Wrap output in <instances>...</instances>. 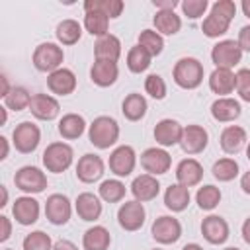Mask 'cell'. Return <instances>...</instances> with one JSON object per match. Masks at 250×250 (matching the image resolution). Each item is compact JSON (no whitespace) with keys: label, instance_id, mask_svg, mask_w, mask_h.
Wrapping results in <instances>:
<instances>
[{"label":"cell","instance_id":"1","mask_svg":"<svg viewBox=\"0 0 250 250\" xmlns=\"http://www.w3.org/2000/svg\"><path fill=\"white\" fill-rule=\"evenodd\" d=\"M234 16H236V4L232 0H217L211 6L209 16H205V20L201 23V31L207 37L217 39L229 31V25Z\"/></svg>","mask_w":250,"mask_h":250},{"label":"cell","instance_id":"2","mask_svg":"<svg viewBox=\"0 0 250 250\" xmlns=\"http://www.w3.org/2000/svg\"><path fill=\"white\" fill-rule=\"evenodd\" d=\"M88 139L96 148H109L119 139V123L109 115H100L88 129Z\"/></svg>","mask_w":250,"mask_h":250},{"label":"cell","instance_id":"3","mask_svg":"<svg viewBox=\"0 0 250 250\" xmlns=\"http://www.w3.org/2000/svg\"><path fill=\"white\" fill-rule=\"evenodd\" d=\"M174 82L184 90H193L203 82V64L193 57H182L172 70Z\"/></svg>","mask_w":250,"mask_h":250},{"label":"cell","instance_id":"4","mask_svg":"<svg viewBox=\"0 0 250 250\" xmlns=\"http://www.w3.org/2000/svg\"><path fill=\"white\" fill-rule=\"evenodd\" d=\"M74 160V150L70 145L59 141V143H51L47 145V148L43 150V166L53 172V174H61L64 172Z\"/></svg>","mask_w":250,"mask_h":250},{"label":"cell","instance_id":"5","mask_svg":"<svg viewBox=\"0 0 250 250\" xmlns=\"http://www.w3.org/2000/svg\"><path fill=\"white\" fill-rule=\"evenodd\" d=\"M64 61V53L62 47H59L57 43H41L35 47L33 51V66L41 72H55L57 68L62 66Z\"/></svg>","mask_w":250,"mask_h":250},{"label":"cell","instance_id":"6","mask_svg":"<svg viewBox=\"0 0 250 250\" xmlns=\"http://www.w3.org/2000/svg\"><path fill=\"white\" fill-rule=\"evenodd\" d=\"M242 59V49L234 39H223L213 45L211 49V61L217 68H229L232 70Z\"/></svg>","mask_w":250,"mask_h":250},{"label":"cell","instance_id":"7","mask_svg":"<svg viewBox=\"0 0 250 250\" xmlns=\"http://www.w3.org/2000/svg\"><path fill=\"white\" fill-rule=\"evenodd\" d=\"M39 141H41V131L31 121H21L20 125H16V129L12 133V143H14L16 150L21 154L33 152L39 146Z\"/></svg>","mask_w":250,"mask_h":250},{"label":"cell","instance_id":"8","mask_svg":"<svg viewBox=\"0 0 250 250\" xmlns=\"http://www.w3.org/2000/svg\"><path fill=\"white\" fill-rule=\"evenodd\" d=\"M14 184L23 193H41L47 188V176L37 166H21L14 176Z\"/></svg>","mask_w":250,"mask_h":250},{"label":"cell","instance_id":"9","mask_svg":"<svg viewBox=\"0 0 250 250\" xmlns=\"http://www.w3.org/2000/svg\"><path fill=\"white\" fill-rule=\"evenodd\" d=\"M72 215V205H70V199L62 193H53L47 197L45 201V217L51 225H66L68 219Z\"/></svg>","mask_w":250,"mask_h":250},{"label":"cell","instance_id":"10","mask_svg":"<svg viewBox=\"0 0 250 250\" xmlns=\"http://www.w3.org/2000/svg\"><path fill=\"white\" fill-rule=\"evenodd\" d=\"M150 234L156 242L160 244H174L180 240L182 236V225L176 217H170V215H162L158 217L154 223H152V229H150Z\"/></svg>","mask_w":250,"mask_h":250},{"label":"cell","instance_id":"11","mask_svg":"<svg viewBox=\"0 0 250 250\" xmlns=\"http://www.w3.org/2000/svg\"><path fill=\"white\" fill-rule=\"evenodd\" d=\"M141 166L145 168L146 174L160 176V174H166L170 170L172 158H170V154L162 146H150V148L143 150V154H141Z\"/></svg>","mask_w":250,"mask_h":250},{"label":"cell","instance_id":"12","mask_svg":"<svg viewBox=\"0 0 250 250\" xmlns=\"http://www.w3.org/2000/svg\"><path fill=\"white\" fill-rule=\"evenodd\" d=\"M145 217H146V211L143 207L141 201L133 199V201H125L119 211H117V221H119V227L129 230V232H135L139 230L143 225H145Z\"/></svg>","mask_w":250,"mask_h":250},{"label":"cell","instance_id":"13","mask_svg":"<svg viewBox=\"0 0 250 250\" xmlns=\"http://www.w3.org/2000/svg\"><path fill=\"white\" fill-rule=\"evenodd\" d=\"M135 164H137V154L135 148L129 145H119L109 154V170L119 178L129 176L135 170Z\"/></svg>","mask_w":250,"mask_h":250},{"label":"cell","instance_id":"14","mask_svg":"<svg viewBox=\"0 0 250 250\" xmlns=\"http://www.w3.org/2000/svg\"><path fill=\"white\" fill-rule=\"evenodd\" d=\"M207 143H209V135H207V131L201 125H188V127H184L180 146H182V150L186 154H199V152H203L207 148Z\"/></svg>","mask_w":250,"mask_h":250},{"label":"cell","instance_id":"15","mask_svg":"<svg viewBox=\"0 0 250 250\" xmlns=\"http://www.w3.org/2000/svg\"><path fill=\"white\" fill-rule=\"evenodd\" d=\"M29 111L33 117H37L41 121H53L61 111V104L57 98H53L49 94H33Z\"/></svg>","mask_w":250,"mask_h":250},{"label":"cell","instance_id":"16","mask_svg":"<svg viewBox=\"0 0 250 250\" xmlns=\"http://www.w3.org/2000/svg\"><path fill=\"white\" fill-rule=\"evenodd\" d=\"M12 215L20 225L29 227V225L37 223V219H39V201L31 195H21L14 201Z\"/></svg>","mask_w":250,"mask_h":250},{"label":"cell","instance_id":"17","mask_svg":"<svg viewBox=\"0 0 250 250\" xmlns=\"http://www.w3.org/2000/svg\"><path fill=\"white\" fill-rule=\"evenodd\" d=\"M182 133H184V127L176 121V119H160L154 127V141L160 145V146H174V145H180L182 141Z\"/></svg>","mask_w":250,"mask_h":250},{"label":"cell","instance_id":"18","mask_svg":"<svg viewBox=\"0 0 250 250\" xmlns=\"http://www.w3.org/2000/svg\"><path fill=\"white\" fill-rule=\"evenodd\" d=\"M104 176V160L98 154H84L76 164V178L84 184H94Z\"/></svg>","mask_w":250,"mask_h":250},{"label":"cell","instance_id":"19","mask_svg":"<svg viewBox=\"0 0 250 250\" xmlns=\"http://www.w3.org/2000/svg\"><path fill=\"white\" fill-rule=\"evenodd\" d=\"M201 234L209 244H223L229 238V223L219 215H209L201 223Z\"/></svg>","mask_w":250,"mask_h":250},{"label":"cell","instance_id":"20","mask_svg":"<svg viewBox=\"0 0 250 250\" xmlns=\"http://www.w3.org/2000/svg\"><path fill=\"white\" fill-rule=\"evenodd\" d=\"M47 86L57 96H68L76 90V76L70 68L61 66L47 76Z\"/></svg>","mask_w":250,"mask_h":250},{"label":"cell","instance_id":"21","mask_svg":"<svg viewBox=\"0 0 250 250\" xmlns=\"http://www.w3.org/2000/svg\"><path fill=\"white\" fill-rule=\"evenodd\" d=\"M131 193L137 201L145 203V201H152L158 193H160V182L156 180V176L150 174H141L133 180L131 184Z\"/></svg>","mask_w":250,"mask_h":250},{"label":"cell","instance_id":"22","mask_svg":"<svg viewBox=\"0 0 250 250\" xmlns=\"http://www.w3.org/2000/svg\"><path fill=\"white\" fill-rule=\"evenodd\" d=\"M209 88L219 98H227L236 90V72L229 68H215L209 76Z\"/></svg>","mask_w":250,"mask_h":250},{"label":"cell","instance_id":"23","mask_svg":"<svg viewBox=\"0 0 250 250\" xmlns=\"http://www.w3.org/2000/svg\"><path fill=\"white\" fill-rule=\"evenodd\" d=\"M74 209H76V213H78V217L82 221L92 223V221L100 219V215H102V201H100V197L96 193L82 191L74 201Z\"/></svg>","mask_w":250,"mask_h":250},{"label":"cell","instance_id":"24","mask_svg":"<svg viewBox=\"0 0 250 250\" xmlns=\"http://www.w3.org/2000/svg\"><path fill=\"white\" fill-rule=\"evenodd\" d=\"M117 76H119V66L117 62H111V61H94L90 68V78L100 88H107L115 84Z\"/></svg>","mask_w":250,"mask_h":250},{"label":"cell","instance_id":"25","mask_svg":"<svg viewBox=\"0 0 250 250\" xmlns=\"http://www.w3.org/2000/svg\"><path fill=\"white\" fill-rule=\"evenodd\" d=\"M203 178V166L195 158H184L176 166V180L186 188H193Z\"/></svg>","mask_w":250,"mask_h":250},{"label":"cell","instance_id":"26","mask_svg":"<svg viewBox=\"0 0 250 250\" xmlns=\"http://www.w3.org/2000/svg\"><path fill=\"white\" fill-rule=\"evenodd\" d=\"M240 113H242V107L234 98H229V96L227 98H217L211 104V115H213L215 121L229 123V121L238 119Z\"/></svg>","mask_w":250,"mask_h":250},{"label":"cell","instance_id":"27","mask_svg":"<svg viewBox=\"0 0 250 250\" xmlns=\"http://www.w3.org/2000/svg\"><path fill=\"white\" fill-rule=\"evenodd\" d=\"M94 57L96 61H111V62H117L119 57H121V41L107 33L104 37H100L94 45Z\"/></svg>","mask_w":250,"mask_h":250},{"label":"cell","instance_id":"28","mask_svg":"<svg viewBox=\"0 0 250 250\" xmlns=\"http://www.w3.org/2000/svg\"><path fill=\"white\" fill-rule=\"evenodd\" d=\"M246 131L238 125H229L223 129L221 133V148L227 154H236L242 150V146L246 145Z\"/></svg>","mask_w":250,"mask_h":250},{"label":"cell","instance_id":"29","mask_svg":"<svg viewBox=\"0 0 250 250\" xmlns=\"http://www.w3.org/2000/svg\"><path fill=\"white\" fill-rule=\"evenodd\" d=\"M152 23L154 31H158L160 35H176L182 27V18L174 10H156Z\"/></svg>","mask_w":250,"mask_h":250},{"label":"cell","instance_id":"30","mask_svg":"<svg viewBox=\"0 0 250 250\" xmlns=\"http://www.w3.org/2000/svg\"><path fill=\"white\" fill-rule=\"evenodd\" d=\"M189 197H191L189 195V188H186L182 184H172L164 191V205L170 211L180 213V211H184L189 205Z\"/></svg>","mask_w":250,"mask_h":250},{"label":"cell","instance_id":"31","mask_svg":"<svg viewBox=\"0 0 250 250\" xmlns=\"http://www.w3.org/2000/svg\"><path fill=\"white\" fill-rule=\"evenodd\" d=\"M109 242H111V236H109V230L102 225H94L90 227L84 236H82V246L84 250H107L109 248Z\"/></svg>","mask_w":250,"mask_h":250},{"label":"cell","instance_id":"32","mask_svg":"<svg viewBox=\"0 0 250 250\" xmlns=\"http://www.w3.org/2000/svg\"><path fill=\"white\" fill-rule=\"evenodd\" d=\"M84 131H86V121L78 113H66L59 121V133L66 141H74V139L82 137Z\"/></svg>","mask_w":250,"mask_h":250},{"label":"cell","instance_id":"33","mask_svg":"<svg viewBox=\"0 0 250 250\" xmlns=\"http://www.w3.org/2000/svg\"><path fill=\"white\" fill-rule=\"evenodd\" d=\"M146 109H148V105H146L145 96H143V94H137V92L129 94V96L123 100V104H121V111H123V115H125L129 121H139V119H143L145 113H146Z\"/></svg>","mask_w":250,"mask_h":250},{"label":"cell","instance_id":"34","mask_svg":"<svg viewBox=\"0 0 250 250\" xmlns=\"http://www.w3.org/2000/svg\"><path fill=\"white\" fill-rule=\"evenodd\" d=\"M84 27L90 35H96L98 39L107 35V29H109V18L98 10H88L84 14Z\"/></svg>","mask_w":250,"mask_h":250},{"label":"cell","instance_id":"35","mask_svg":"<svg viewBox=\"0 0 250 250\" xmlns=\"http://www.w3.org/2000/svg\"><path fill=\"white\" fill-rule=\"evenodd\" d=\"M57 39L61 45H74L80 41L82 37V25L76 21V20H62L59 25H57Z\"/></svg>","mask_w":250,"mask_h":250},{"label":"cell","instance_id":"36","mask_svg":"<svg viewBox=\"0 0 250 250\" xmlns=\"http://www.w3.org/2000/svg\"><path fill=\"white\" fill-rule=\"evenodd\" d=\"M31 94L23 88V86H12L10 94L4 100V105L12 111H21V109H29V104H31Z\"/></svg>","mask_w":250,"mask_h":250},{"label":"cell","instance_id":"37","mask_svg":"<svg viewBox=\"0 0 250 250\" xmlns=\"http://www.w3.org/2000/svg\"><path fill=\"white\" fill-rule=\"evenodd\" d=\"M123 8H125V4L121 0H86L84 2V12L98 10V12L105 14L109 20L119 18L121 12H123Z\"/></svg>","mask_w":250,"mask_h":250},{"label":"cell","instance_id":"38","mask_svg":"<svg viewBox=\"0 0 250 250\" xmlns=\"http://www.w3.org/2000/svg\"><path fill=\"white\" fill-rule=\"evenodd\" d=\"M137 45H141L150 57H156V55H160L162 49H164V39H162V35H160L158 31H154V29H143V31L139 33Z\"/></svg>","mask_w":250,"mask_h":250},{"label":"cell","instance_id":"39","mask_svg":"<svg viewBox=\"0 0 250 250\" xmlns=\"http://www.w3.org/2000/svg\"><path fill=\"white\" fill-rule=\"evenodd\" d=\"M150 61H152V57H150L141 45L131 47L129 53H127V68H129L131 72H135V74L145 72V70L150 66Z\"/></svg>","mask_w":250,"mask_h":250},{"label":"cell","instance_id":"40","mask_svg":"<svg viewBox=\"0 0 250 250\" xmlns=\"http://www.w3.org/2000/svg\"><path fill=\"white\" fill-rule=\"evenodd\" d=\"M195 201H197V207L203 209V211H213L219 201H221V189L207 184V186H201L195 193Z\"/></svg>","mask_w":250,"mask_h":250},{"label":"cell","instance_id":"41","mask_svg":"<svg viewBox=\"0 0 250 250\" xmlns=\"http://www.w3.org/2000/svg\"><path fill=\"white\" fill-rule=\"evenodd\" d=\"M211 172H213L215 180H219V182H230V180H234L238 176V162L234 158H229V156L219 158L213 164V170Z\"/></svg>","mask_w":250,"mask_h":250},{"label":"cell","instance_id":"42","mask_svg":"<svg viewBox=\"0 0 250 250\" xmlns=\"http://www.w3.org/2000/svg\"><path fill=\"white\" fill-rule=\"evenodd\" d=\"M98 193L107 203H117L125 197V184L119 180H104L98 188Z\"/></svg>","mask_w":250,"mask_h":250},{"label":"cell","instance_id":"43","mask_svg":"<svg viewBox=\"0 0 250 250\" xmlns=\"http://www.w3.org/2000/svg\"><path fill=\"white\" fill-rule=\"evenodd\" d=\"M21 246H23V250H53V240L47 232L33 230L23 238Z\"/></svg>","mask_w":250,"mask_h":250},{"label":"cell","instance_id":"44","mask_svg":"<svg viewBox=\"0 0 250 250\" xmlns=\"http://www.w3.org/2000/svg\"><path fill=\"white\" fill-rule=\"evenodd\" d=\"M145 92L154 98V100H162L166 96V82L160 74H148L145 78Z\"/></svg>","mask_w":250,"mask_h":250},{"label":"cell","instance_id":"45","mask_svg":"<svg viewBox=\"0 0 250 250\" xmlns=\"http://www.w3.org/2000/svg\"><path fill=\"white\" fill-rule=\"evenodd\" d=\"M180 6H182L184 16H188L189 20H197V18H201V16L207 12V8H209L207 0H184Z\"/></svg>","mask_w":250,"mask_h":250},{"label":"cell","instance_id":"46","mask_svg":"<svg viewBox=\"0 0 250 250\" xmlns=\"http://www.w3.org/2000/svg\"><path fill=\"white\" fill-rule=\"evenodd\" d=\"M236 94L242 102L250 104V68H240L236 72Z\"/></svg>","mask_w":250,"mask_h":250},{"label":"cell","instance_id":"47","mask_svg":"<svg viewBox=\"0 0 250 250\" xmlns=\"http://www.w3.org/2000/svg\"><path fill=\"white\" fill-rule=\"evenodd\" d=\"M238 47L242 49V53H250V25H244L240 31H238V39H236Z\"/></svg>","mask_w":250,"mask_h":250},{"label":"cell","instance_id":"48","mask_svg":"<svg viewBox=\"0 0 250 250\" xmlns=\"http://www.w3.org/2000/svg\"><path fill=\"white\" fill-rule=\"evenodd\" d=\"M10 234H12V223L6 215H2L0 217V242H6L10 238Z\"/></svg>","mask_w":250,"mask_h":250},{"label":"cell","instance_id":"49","mask_svg":"<svg viewBox=\"0 0 250 250\" xmlns=\"http://www.w3.org/2000/svg\"><path fill=\"white\" fill-rule=\"evenodd\" d=\"M152 6L156 10H174L178 6L176 0H152Z\"/></svg>","mask_w":250,"mask_h":250},{"label":"cell","instance_id":"50","mask_svg":"<svg viewBox=\"0 0 250 250\" xmlns=\"http://www.w3.org/2000/svg\"><path fill=\"white\" fill-rule=\"evenodd\" d=\"M53 250H78V246L74 244V242H70V240H57L55 244H53Z\"/></svg>","mask_w":250,"mask_h":250},{"label":"cell","instance_id":"51","mask_svg":"<svg viewBox=\"0 0 250 250\" xmlns=\"http://www.w3.org/2000/svg\"><path fill=\"white\" fill-rule=\"evenodd\" d=\"M240 188H242V191H244V193H248V195H250V170L242 174V178H240Z\"/></svg>","mask_w":250,"mask_h":250},{"label":"cell","instance_id":"52","mask_svg":"<svg viewBox=\"0 0 250 250\" xmlns=\"http://www.w3.org/2000/svg\"><path fill=\"white\" fill-rule=\"evenodd\" d=\"M240 232H242V238H244V242L246 244H250V217L242 223V229H240Z\"/></svg>","mask_w":250,"mask_h":250},{"label":"cell","instance_id":"53","mask_svg":"<svg viewBox=\"0 0 250 250\" xmlns=\"http://www.w3.org/2000/svg\"><path fill=\"white\" fill-rule=\"evenodd\" d=\"M0 82H2V92H0V96H2V98H6V96L10 94V90H12V88H10V84H8V78H6L4 74L0 76Z\"/></svg>","mask_w":250,"mask_h":250},{"label":"cell","instance_id":"54","mask_svg":"<svg viewBox=\"0 0 250 250\" xmlns=\"http://www.w3.org/2000/svg\"><path fill=\"white\" fill-rule=\"evenodd\" d=\"M0 145H2L0 160H6V158H8V150H10V146H8V139H6V137H0Z\"/></svg>","mask_w":250,"mask_h":250},{"label":"cell","instance_id":"55","mask_svg":"<svg viewBox=\"0 0 250 250\" xmlns=\"http://www.w3.org/2000/svg\"><path fill=\"white\" fill-rule=\"evenodd\" d=\"M240 8H242V12H244V16L250 20V0H242V4H240Z\"/></svg>","mask_w":250,"mask_h":250},{"label":"cell","instance_id":"56","mask_svg":"<svg viewBox=\"0 0 250 250\" xmlns=\"http://www.w3.org/2000/svg\"><path fill=\"white\" fill-rule=\"evenodd\" d=\"M0 191H2V201H0V207H4L8 203V189L4 186H0Z\"/></svg>","mask_w":250,"mask_h":250},{"label":"cell","instance_id":"57","mask_svg":"<svg viewBox=\"0 0 250 250\" xmlns=\"http://www.w3.org/2000/svg\"><path fill=\"white\" fill-rule=\"evenodd\" d=\"M182 250H203V246H199V244H195V242H189V244H186Z\"/></svg>","mask_w":250,"mask_h":250},{"label":"cell","instance_id":"58","mask_svg":"<svg viewBox=\"0 0 250 250\" xmlns=\"http://www.w3.org/2000/svg\"><path fill=\"white\" fill-rule=\"evenodd\" d=\"M246 158L250 160V141H248V146H246Z\"/></svg>","mask_w":250,"mask_h":250},{"label":"cell","instance_id":"59","mask_svg":"<svg viewBox=\"0 0 250 250\" xmlns=\"http://www.w3.org/2000/svg\"><path fill=\"white\" fill-rule=\"evenodd\" d=\"M225 250H240V248H236V246H229V248H225Z\"/></svg>","mask_w":250,"mask_h":250},{"label":"cell","instance_id":"60","mask_svg":"<svg viewBox=\"0 0 250 250\" xmlns=\"http://www.w3.org/2000/svg\"><path fill=\"white\" fill-rule=\"evenodd\" d=\"M152 250H162V248H152Z\"/></svg>","mask_w":250,"mask_h":250},{"label":"cell","instance_id":"61","mask_svg":"<svg viewBox=\"0 0 250 250\" xmlns=\"http://www.w3.org/2000/svg\"><path fill=\"white\" fill-rule=\"evenodd\" d=\"M4 250H12V248H4Z\"/></svg>","mask_w":250,"mask_h":250}]
</instances>
